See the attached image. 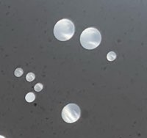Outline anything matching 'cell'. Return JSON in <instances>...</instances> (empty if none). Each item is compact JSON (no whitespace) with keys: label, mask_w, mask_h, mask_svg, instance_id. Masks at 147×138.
Masks as SVG:
<instances>
[{"label":"cell","mask_w":147,"mask_h":138,"mask_svg":"<svg viewBox=\"0 0 147 138\" xmlns=\"http://www.w3.org/2000/svg\"><path fill=\"white\" fill-rule=\"evenodd\" d=\"M0 138H5V137L4 136H2V135H0Z\"/></svg>","instance_id":"9c48e42d"},{"label":"cell","mask_w":147,"mask_h":138,"mask_svg":"<svg viewBox=\"0 0 147 138\" xmlns=\"http://www.w3.org/2000/svg\"><path fill=\"white\" fill-rule=\"evenodd\" d=\"M35 78V76L33 73L30 72V73H27V76H26V79L28 81H32Z\"/></svg>","instance_id":"8992f818"},{"label":"cell","mask_w":147,"mask_h":138,"mask_svg":"<svg viewBox=\"0 0 147 138\" xmlns=\"http://www.w3.org/2000/svg\"><path fill=\"white\" fill-rule=\"evenodd\" d=\"M25 99L27 102H32L35 99V96L33 93L32 92H30V93H27V95L25 96Z\"/></svg>","instance_id":"277c9868"},{"label":"cell","mask_w":147,"mask_h":138,"mask_svg":"<svg viewBox=\"0 0 147 138\" xmlns=\"http://www.w3.org/2000/svg\"><path fill=\"white\" fill-rule=\"evenodd\" d=\"M80 114V109L78 105L75 104H69L63 109L62 118L66 123H72L79 120Z\"/></svg>","instance_id":"3957f363"},{"label":"cell","mask_w":147,"mask_h":138,"mask_svg":"<svg viewBox=\"0 0 147 138\" xmlns=\"http://www.w3.org/2000/svg\"><path fill=\"white\" fill-rule=\"evenodd\" d=\"M115 58H116V55H115V52H110L107 54V59L109 61H113Z\"/></svg>","instance_id":"5b68a950"},{"label":"cell","mask_w":147,"mask_h":138,"mask_svg":"<svg viewBox=\"0 0 147 138\" xmlns=\"http://www.w3.org/2000/svg\"><path fill=\"white\" fill-rule=\"evenodd\" d=\"M23 73H24V71H23V70H22V68H16V69L15 73H15L16 77H22V75L23 74Z\"/></svg>","instance_id":"52a82bcc"},{"label":"cell","mask_w":147,"mask_h":138,"mask_svg":"<svg viewBox=\"0 0 147 138\" xmlns=\"http://www.w3.org/2000/svg\"><path fill=\"white\" fill-rule=\"evenodd\" d=\"M74 32V24L71 21L66 18L57 22L54 27V35L55 38L60 41H66L71 38Z\"/></svg>","instance_id":"6da1fadb"},{"label":"cell","mask_w":147,"mask_h":138,"mask_svg":"<svg viewBox=\"0 0 147 138\" xmlns=\"http://www.w3.org/2000/svg\"><path fill=\"white\" fill-rule=\"evenodd\" d=\"M43 88H44V85L40 83H38L35 85V87H34V89H35V91L40 92V90H43Z\"/></svg>","instance_id":"ba28073f"},{"label":"cell","mask_w":147,"mask_h":138,"mask_svg":"<svg viewBox=\"0 0 147 138\" xmlns=\"http://www.w3.org/2000/svg\"><path fill=\"white\" fill-rule=\"evenodd\" d=\"M102 40V35L97 29L89 27L85 29L80 35L81 45L86 49H94L99 46Z\"/></svg>","instance_id":"7a4b0ae2"}]
</instances>
